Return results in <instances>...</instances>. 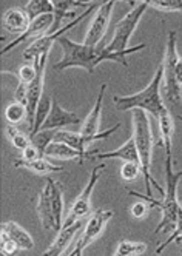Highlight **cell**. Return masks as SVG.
Returning <instances> with one entry per match:
<instances>
[{
    "mask_svg": "<svg viewBox=\"0 0 182 256\" xmlns=\"http://www.w3.org/2000/svg\"><path fill=\"white\" fill-rule=\"evenodd\" d=\"M0 247H2V252L0 253H4L6 256H16L17 253L20 252V247L17 246L11 238L6 234V233H0Z\"/></svg>",
    "mask_w": 182,
    "mask_h": 256,
    "instance_id": "cell-33",
    "label": "cell"
},
{
    "mask_svg": "<svg viewBox=\"0 0 182 256\" xmlns=\"http://www.w3.org/2000/svg\"><path fill=\"white\" fill-rule=\"evenodd\" d=\"M164 82V70L162 65L156 70L152 82L142 91L130 96H113V104L119 112H133V110H142L153 119H158L159 113L166 108V104L160 96V86Z\"/></svg>",
    "mask_w": 182,
    "mask_h": 256,
    "instance_id": "cell-4",
    "label": "cell"
},
{
    "mask_svg": "<svg viewBox=\"0 0 182 256\" xmlns=\"http://www.w3.org/2000/svg\"><path fill=\"white\" fill-rule=\"evenodd\" d=\"M114 216V212L113 210H104V208H99L96 210L93 214H91V218L88 219V222L85 224V230L80 236V240L78 241L76 244V248L72 252H82L90 246L93 244L98 238L102 234L105 226L108 224V221Z\"/></svg>",
    "mask_w": 182,
    "mask_h": 256,
    "instance_id": "cell-11",
    "label": "cell"
},
{
    "mask_svg": "<svg viewBox=\"0 0 182 256\" xmlns=\"http://www.w3.org/2000/svg\"><path fill=\"white\" fill-rule=\"evenodd\" d=\"M178 119H179V120L182 122V116H178Z\"/></svg>",
    "mask_w": 182,
    "mask_h": 256,
    "instance_id": "cell-39",
    "label": "cell"
},
{
    "mask_svg": "<svg viewBox=\"0 0 182 256\" xmlns=\"http://www.w3.org/2000/svg\"><path fill=\"white\" fill-rule=\"evenodd\" d=\"M179 56L176 50V32L170 31L166 52H164L162 60V70H164V85H166V96L172 104H176L179 99H182V86L178 84L176 79V65H178Z\"/></svg>",
    "mask_w": 182,
    "mask_h": 256,
    "instance_id": "cell-6",
    "label": "cell"
},
{
    "mask_svg": "<svg viewBox=\"0 0 182 256\" xmlns=\"http://www.w3.org/2000/svg\"><path fill=\"white\" fill-rule=\"evenodd\" d=\"M30 24H31L30 17L26 11L22 8H11L4 14V20H2L4 30L11 34H16V36L24 34L28 30Z\"/></svg>",
    "mask_w": 182,
    "mask_h": 256,
    "instance_id": "cell-17",
    "label": "cell"
},
{
    "mask_svg": "<svg viewBox=\"0 0 182 256\" xmlns=\"http://www.w3.org/2000/svg\"><path fill=\"white\" fill-rule=\"evenodd\" d=\"M46 187L50 188V198L51 206L54 212V219H56V232L62 230L64 226V194L62 187L59 182L52 180L51 178H46Z\"/></svg>",
    "mask_w": 182,
    "mask_h": 256,
    "instance_id": "cell-20",
    "label": "cell"
},
{
    "mask_svg": "<svg viewBox=\"0 0 182 256\" xmlns=\"http://www.w3.org/2000/svg\"><path fill=\"white\" fill-rule=\"evenodd\" d=\"M25 11L30 17V22H32L38 17L54 14V4L50 2V0H31V2L26 4Z\"/></svg>",
    "mask_w": 182,
    "mask_h": 256,
    "instance_id": "cell-24",
    "label": "cell"
},
{
    "mask_svg": "<svg viewBox=\"0 0 182 256\" xmlns=\"http://www.w3.org/2000/svg\"><path fill=\"white\" fill-rule=\"evenodd\" d=\"M58 44L62 46L64 58L59 62L54 64L52 68L56 71H64L66 68H84L88 72H94L96 66L106 60L118 62V64L128 68V62L125 60L126 56L145 48V44H140V45L132 46L125 51H120V52H108L105 50L106 44H104V42L99 44L98 46H90V45H85L84 42L82 44L72 42L71 39L65 38V36L58 40Z\"/></svg>",
    "mask_w": 182,
    "mask_h": 256,
    "instance_id": "cell-1",
    "label": "cell"
},
{
    "mask_svg": "<svg viewBox=\"0 0 182 256\" xmlns=\"http://www.w3.org/2000/svg\"><path fill=\"white\" fill-rule=\"evenodd\" d=\"M147 210H148V206L145 204V202H142V200H139V202L133 204L132 208H130L132 216H133L134 219H142V218H145V214H147Z\"/></svg>",
    "mask_w": 182,
    "mask_h": 256,
    "instance_id": "cell-36",
    "label": "cell"
},
{
    "mask_svg": "<svg viewBox=\"0 0 182 256\" xmlns=\"http://www.w3.org/2000/svg\"><path fill=\"white\" fill-rule=\"evenodd\" d=\"M0 230H2L4 233H6L11 240L20 247V250H32L34 248V241H32L31 234L17 222L6 221V222L2 224Z\"/></svg>",
    "mask_w": 182,
    "mask_h": 256,
    "instance_id": "cell-21",
    "label": "cell"
},
{
    "mask_svg": "<svg viewBox=\"0 0 182 256\" xmlns=\"http://www.w3.org/2000/svg\"><path fill=\"white\" fill-rule=\"evenodd\" d=\"M100 5H102V4L94 2L90 8L84 10V11L80 12V16L78 17V19L70 20L68 24H65V26H64L62 30H59L56 34H46V36H44V38H40V39H36V40L24 51V59H25V60H32V62H34L36 59L42 58L44 54H48L54 44H58V40H59L60 38H64V36H65L70 30H72L76 25H79L82 20H85L86 17H88L91 12H93L94 10H99Z\"/></svg>",
    "mask_w": 182,
    "mask_h": 256,
    "instance_id": "cell-7",
    "label": "cell"
},
{
    "mask_svg": "<svg viewBox=\"0 0 182 256\" xmlns=\"http://www.w3.org/2000/svg\"><path fill=\"white\" fill-rule=\"evenodd\" d=\"M84 222L78 221L70 227H64L60 232H58L56 240L52 241V244L44 252L42 256H62L65 253V250L68 248V246L71 244V241L74 240V236L78 234V232L82 228Z\"/></svg>",
    "mask_w": 182,
    "mask_h": 256,
    "instance_id": "cell-15",
    "label": "cell"
},
{
    "mask_svg": "<svg viewBox=\"0 0 182 256\" xmlns=\"http://www.w3.org/2000/svg\"><path fill=\"white\" fill-rule=\"evenodd\" d=\"M56 132L58 130H40L38 134L30 136L31 144L39 150V153H40L42 158H45V150H46L48 145L51 142H54V138H56Z\"/></svg>",
    "mask_w": 182,
    "mask_h": 256,
    "instance_id": "cell-27",
    "label": "cell"
},
{
    "mask_svg": "<svg viewBox=\"0 0 182 256\" xmlns=\"http://www.w3.org/2000/svg\"><path fill=\"white\" fill-rule=\"evenodd\" d=\"M46 62H48V54H44L42 58L36 59L32 64L36 65V70H38V76L36 79L28 85V102H26V112H28V126H30V133L34 128V122H36V113H38V106L44 98V82H45V68H46Z\"/></svg>",
    "mask_w": 182,
    "mask_h": 256,
    "instance_id": "cell-9",
    "label": "cell"
},
{
    "mask_svg": "<svg viewBox=\"0 0 182 256\" xmlns=\"http://www.w3.org/2000/svg\"><path fill=\"white\" fill-rule=\"evenodd\" d=\"M114 5H116V2L110 0V2H104L99 6V10L96 11L93 20H91V24H90V28L86 31L85 40H84L85 45L98 46L99 44L104 42V38H105V32L108 30V24H110Z\"/></svg>",
    "mask_w": 182,
    "mask_h": 256,
    "instance_id": "cell-10",
    "label": "cell"
},
{
    "mask_svg": "<svg viewBox=\"0 0 182 256\" xmlns=\"http://www.w3.org/2000/svg\"><path fill=\"white\" fill-rule=\"evenodd\" d=\"M105 170V164H99L96 166L93 170L90 173V179H88V184L84 187V190L80 192V194L76 198V200L72 202L71 208H70V213L66 214L65 221H64V227H70L78 221H82V219L90 213L91 210V206H90V199H91V194H93V190L98 184V180L102 174V172Z\"/></svg>",
    "mask_w": 182,
    "mask_h": 256,
    "instance_id": "cell-8",
    "label": "cell"
},
{
    "mask_svg": "<svg viewBox=\"0 0 182 256\" xmlns=\"http://www.w3.org/2000/svg\"><path fill=\"white\" fill-rule=\"evenodd\" d=\"M176 79H178V84L182 86V58H179L178 65H176Z\"/></svg>",
    "mask_w": 182,
    "mask_h": 256,
    "instance_id": "cell-38",
    "label": "cell"
},
{
    "mask_svg": "<svg viewBox=\"0 0 182 256\" xmlns=\"http://www.w3.org/2000/svg\"><path fill=\"white\" fill-rule=\"evenodd\" d=\"M39 158H42V156H40L39 150L36 148L32 144L30 145V147H28L26 150H24V152H22V159H24V160H26V162L36 160V159H39Z\"/></svg>",
    "mask_w": 182,
    "mask_h": 256,
    "instance_id": "cell-37",
    "label": "cell"
},
{
    "mask_svg": "<svg viewBox=\"0 0 182 256\" xmlns=\"http://www.w3.org/2000/svg\"><path fill=\"white\" fill-rule=\"evenodd\" d=\"M150 6L164 12H182V0H152Z\"/></svg>",
    "mask_w": 182,
    "mask_h": 256,
    "instance_id": "cell-30",
    "label": "cell"
},
{
    "mask_svg": "<svg viewBox=\"0 0 182 256\" xmlns=\"http://www.w3.org/2000/svg\"><path fill=\"white\" fill-rule=\"evenodd\" d=\"M98 152H88V153H80L74 148H71L70 145L62 144V142H51L46 150H45V158L51 159H74L79 160V164H84L85 159H94Z\"/></svg>",
    "mask_w": 182,
    "mask_h": 256,
    "instance_id": "cell-16",
    "label": "cell"
},
{
    "mask_svg": "<svg viewBox=\"0 0 182 256\" xmlns=\"http://www.w3.org/2000/svg\"><path fill=\"white\" fill-rule=\"evenodd\" d=\"M82 124H84V120L76 113L70 112V110H65L58 102L56 98H52L51 112L40 130H62L64 126H68V125H80L82 126Z\"/></svg>",
    "mask_w": 182,
    "mask_h": 256,
    "instance_id": "cell-13",
    "label": "cell"
},
{
    "mask_svg": "<svg viewBox=\"0 0 182 256\" xmlns=\"http://www.w3.org/2000/svg\"><path fill=\"white\" fill-rule=\"evenodd\" d=\"M17 76H19V82H24L26 85H30L36 76H38V70H36V65L32 64H25L19 68V72H17Z\"/></svg>",
    "mask_w": 182,
    "mask_h": 256,
    "instance_id": "cell-34",
    "label": "cell"
},
{
    "mask_svg": "<svg viewBox=\"0 0 182 256\" xmlns=\"http://www.w3.org/2000/svg\"><path fill=\"white\" fill-rule=\"evenodd\" d=\"M113 256H118V254H113Z\"/></svg>",
    "mask_w": 182,
    "mask_h": 256,
    "instance_id": "cell-41",
    "label": "cell"
},
{
    "mask_svg": "<svg viewBox=\"0 0 182 256\" xmlns=\"http://www.w3.org/2000/svg\"><path fill=\"white\" fill-rule=\"evenodd\" d=\"M106 91V84H102L99 94L96 99L94 106L91 108V112L88 113L86 119L84 120L82 126H80V134L85 138H94L99 134V125H100V114H102V104H104V96Z\"/></svg>",
    "mask_w": 182,
    "mask_h": 256,
    "instance_id": "cell-14",
    "label": "cell"
},
{
    "mask_svg": "<svg viewBox=\"0 0 182 256\" xmlns=\"http://www.w3.org/2000/svg\"><path fill=\"white\" fill-rule=\"evenodd\" d=\"M14 102L26 106V102H28V85L26 84H24V82L17 84L16 91H14Z\"/></svg>",
    "mask_w": 182,
    "mask_h": 256,
    "instance_id": "cell-35",
    "label": "cell"
},
{
    "mask_svg": "<svg viewBox=\"0 0 182 256\" xmlns=\"http://www.w3.org/2000/svg\"><path fill=\"white\" fill-rule=\"evenodd\" d=\"M0 256H6V254H4V253H0Z\"/></svg>",
    "mask_w": 182,
    "mask_h": 256,
    "instance_id": "cell-40",
    "label": "cell"
},
{
    "mask_svg": "<svg viewBox=\"0 0 182 256\" xmlns=\"http://www.w3.org/2000/svg\"><path fill=\"white\" fill-rule=\"evenodd\" d=\"M158 124H159V132H160V144L164 145L166 150V158H172L173 152V133H174V125H173V118L170 114V110L166 106L158 116Z\"/></svg>",
    "mask_w": 182,
    "mask_h": 256,
    "instance_id": "cell-18",
    "label": "cell"
},
{
    "mask_svg": "<svg viewBox=\"0 0 182 256\" xmlns=\"http://www.w3.org/2000/svg\"><path fill=\"white\" fill-rule=\"evenodd\" d=\"M28 118V112H26V106L22 104H17L12 102L6 106L5 110V119L8 120L10 125H17L20 124L22 120H25Z\"/></svg>",
    "mask_w": 182,
    "mask_h": 256,
    "instance_id": "cell-28",
    "label": "cell"
},
{
    "mask_svg": "<svg viewBox=\"0 0 182 256\" xmlns=\"http://www.w3.org/2000/svg\"><path fill=\"white\" fill-rule=\"evenodd\" d=\"M142 174V168L138 162H124L120 167V178L125 182H133Z\"/></svg>",
    "mask_w": 182,
    "mask_h": 256,
    "instance_id": "cell-31",
    "label": "cell"
},
{
    "mask_svg": "<svg viewBox=\"0 0 182 256\" xmlns=\"http://www.w3.org/2000/svg\"><path fill=\"white\" fill-rule=\"evenodd\" d=\"M182 179V172L173 170V158H166V194L162 200H156L152 196L140 194L138 192L130 190L132 196H136L142 200H145L153 208H160L162 219L154 228V233H172L176 228L178 224V213L180 208L179 199H178V186Z\"/></svg>",
    "mask_w": 182,
    "mask_h": 256,
    "instance_id": "cell-2",
    "label": "cell"
},
{
    "mask_svg": "<svg viewBox=\"0 0 182 256\" xmlns=\"http://www.w3.org/2000/svg\"><path fill=\"white\" fill-rule=\"evenodd\" d=\"M52 24H54V14H46V16H42V17H38V19H34L30 24L28 30L24 34L17 36V38L12 42H10L5 48H2L0 54L4 56V54L10 52L11 50H14L16 46H19L20 44L28 42L30 39H34V38L40 39V38H44V36H46L50 32V30L52 28Z\"/></svg>",
    "mask_w": 182,
    "mask_h": 256,
    "instance_id": "cell-12",
    "label": "cell"
},
{
    "mask_svg": "<svg viewBox=\"0 0 182 256\" xmlns=\"http://www.w3.org/2000/svg\"><path fill=\"white\" fill-rule=\"evenodd\" d=\"M145 250H147V244H144V242L120 241L114 254H118V256H139V254L145 253Z\"/></svg>",
    "mask_w": 182,
    "mask_h": 256,
    "instance_id": "cell-29",
    "label": "cell"
},
{
    "mask_svg": "<svg viewBox=\"0 0 182 256\" xmlns=\"http://www.w3.org/2000/svg\"><path fill=\"white\" fill-rule=\"evenodd\" d=\"M38 214L42 222V227L45 230H54L56 232V219H54V212L51 206V198H50V188L44 187V190L39 193L38 199Z\"/></svg>",
    "mask_w": 182,
    "mask_h": 256,
    "instance_id": "cell-19",
    "label": "cell"
},
{
    "mask_svg": "<svg viewBox=\"0 0 182 256\" xmlns=\"http://www.w3.org/2000/svg\"><path fill=\"white\" fill-rule=\"evenodd\" d=\"M6 138L11 140V144L14 145V147L17 148V150H20V152H24V150H26L30 145H31V139H30V136H26V134H24L19 128H16V125H6Z\"/></svg>",
    "mask_w": 182,
    "mask_h": 256,
    "instance_id": "cell-26",
    "label": "cell"
},
{
    "mask_svg": "<svg viewBox=\"0 0 182 256\" xmlns=\"http://www.w3.org/2000/svg\"><path fill=\"white\" fill-rule=\"evenodd\" d=\"M14 167L30 170V172L39 174V176H46L50 173H58V172L64 170V167H60V166H52V164L48 160V158H39V159L31 160V162H26L22 158H19L14 162Z\"/></svg>",
    "mask_w": 182,
    "mask_h": 256,
    "instance_id": "cell-23",
    "label": "cell"
},
{
    "mask_svg": "<svg viewBox=\"0 0 182 256\" xmlns=\"http://www.w3.org/2000/svg\"><path fill=\"white\" fill-rule=\"evenodd\" d=\"M51 105H52V100H51L46 94H44V98H42V100H40V104H39V106H38V113H36L34 128H32V132L30 133V136H34V134H38V133L40 132L42 125L45 124V120H46V118H48V114H50V112H51Z\"/></svg>",
    "mask_w": 182,
    "mask_h": 256,
    "instance_id": "cell-25",
    "label": "cell"
},
{
    "mask_svg": "<svg viewBox=\"0 0 182 256\" xmlns=\"http://www.w3.org/2000/svg\"><path fill=\"white\" fill-rule=\"evenodd\" d=\"M94 159H122L124 162H138L139 164V154H138L134 138L132 136L118 150L106 152V153H98L94 156ZM139 166H140V164H139Z\"/></svg>",
    "mask_w": 182,
    "mask_h": 256,
    "instance_id": "cell-22",
    "label": "cell"
},
{
    "mask_svg": "<svg viewBox=\"0 0 182 256\" xmlns=\"http://www.w3.org/2000/svg\"><path fill=\"white\" fill-rule=\"evenodd\" d=\"M180 240H182V206H180L179 213H178V224H176V228L170 233V236L167 238L166 241L159 244V247L156 248V253H162V250L166 248L167 246H170L172 242H179Z\"/></svg>",
    "mask_w": 182,
    "mask_h": 256,
    "instance_id": "cell-32",
    "label": "cell"
},
{
    "mask_svg": "<svg viewBox=\"0 0 182 256\" xmlns=\"http://www.w3.org/2000/svg\"><path fill=\"white\" fill-rule=\"evenodd\" d=\"M133 138L136 142V148L139 154V164L142 168L144 184L147 196H152V186L166 194V188H162L156 179L152 176V166H153V133H152V124L148 114L142 110H133Z\"/></svg>",
    "mask_w": 182,
    "mask_h": 256,
    "instance_id": "cell-3",
    "label": "cell"
},
{
    "mask_svg": "<svg viewBox=\"0 0 182 256\" xmlns=\"http://www.w3.org/2000/svg\"><path fill=\"white\" fill-rule=\"evenodd\" d=\"M130 5L133 6V10L126 12L122 19L118 22L112 40L108 42L106 46H105V50L108 52H120V51L128 50V42L132 39L134 30L138 28L142 16L145 14V11H147V8L150 6V2H138V4L132 2Z\"/></svg>",
    "mask_w": 182,
    "mask_h": 256,
    "instance_id": "cell-5",
    "label": "cell"
}]
</instances>
